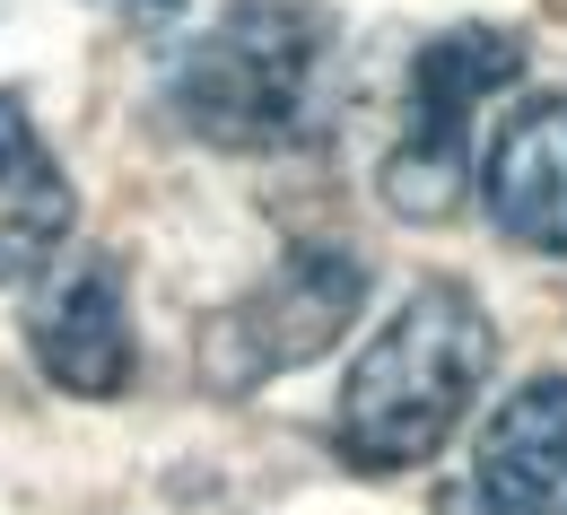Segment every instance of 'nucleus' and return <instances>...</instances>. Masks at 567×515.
I'll return each mask as SVG.
<instances>
[{"label": "nucleus", "instance_id": "nucleus-1", "mask_svg": "<svg viewBox=\"0 0 567 515\" xmlns=\"http://www.w3.org/2000/svg\"><path fill=\"white\" fill-rule=\"evenodd\" d=\"M489 368H497V323L481 315V297L463 280H427L358 350L341 411H332V445L358 472H420L463 429Z\"/></svg>", "mask_w": 567, "mask_h": 515}, {"label": "nucleus", "instance_id": "nucleus-2", "mask_svg": "<svg viewBox=\"0 0 567 515\" xmlns=\"http://www.w3.org/2000/svg\"><path fill=\"white\" fill-rule=\"evenodd\" d=\"M332 18L315 0H236L166 71V105L210 148H288L315 132Z\"/></svg>", "mask_w": 567, "mask_h": 515}, {"label": "nucleus", "instance_id": "nucleus-3", "mask_svg": "<svg viewBox=\"0 0 567 515\" xmlns=\"http://www.w3.org/2000/svg\"><path fill=\"white\" fill-rule=\"evenodd\" d=\"M515 79H524V44L506 27H445L436 44H420V62H411V132L375 166V193H384L393 219H411V227L454 219L472 105H489Z\"/></svg>", "mask_w": 567, "mask_h": 515}, {"label": "nucleus", "instance_id": "nucleus-4", "mask_svg": "<svg viewBox=\"0 0 567 515\" xmlns=\"http://www.w3.org/2000/svg\"><path fill=\"white\" fill-rule=\"evenodd\" d=\"M367 306V262L341 245H288L262 271V289H245L202 341V368L218 393H254L271 375L323 359Z\"/></svg>", "mask_w": 567, "mask_h": 515}, {"label": "nucleus", "instance_id": "nucleus-5", "mask_svg": "<svg viewBox=\"0 0 567 515\" xmlns=\"http://www.w3.org/2000/svg\"><path fill=\"white\" fill-rule=\"evenodd\" d=\"M27 350L79 402H114L132 384V315H123V271L114 254H53L27 297Z\"/></svg>", "mask_w": 567, "mask_h": 515}, {"label": "nucleus", "instance_id": "nucleus-6", "mask_svg": "<svg viewBox=\"0 0 567 515\" xmlns=\"http://www.w3.org/2000/svg\"><path fill=\"white\" fill-rule=\"evenodd\" d=\"M481 193H489L497 236L533 254H567V96H524L497 123Z\"/></svg>", "mask_w": 567, "mask_h": 515}, {"label": "nucleus", "instance_id": "nucleus-7", "mask_svg": "<svg viewBox=\"0 0 567 515\" xmlns=\"http://www.w3.org/2000/svg\"><path fill=\"white\" fill-rule=\"evenodd\" d=\"M472 481L489 515H567V375H533L497 402Z\"/></svg>", "mask_w": 567, "mask_h": 515}, {"label": "nucleus", "instance_id": "nucleus-8", "mask_svg": "<svg viewBox=\"0 0 567 515\" xmlns=\"http://www.w3.org/2000/svg\"><path fill=\"white\" fill-rule=\"evenodd\" d=\"M71 219H79V193H71V175H62V157L27 123V105L0 87V280L44 271L62 254Z\"/></svg>", "mask_w": 567, "mask_h": 515}, {"label": "nucleus", "instance_id": "nucleus-9", "mask_svg": "<svg viewBox=\"0 0 567 515\" xmlns=\"http://www.w3.org/2000/svg\"><path fill=\"white\" fill-rule=\"evenodd\" d=\"M114 9H141V18H175L184 0H114Z\"/></svg>", "mask_w": 567, "mask_h": 515}]
</instances>
